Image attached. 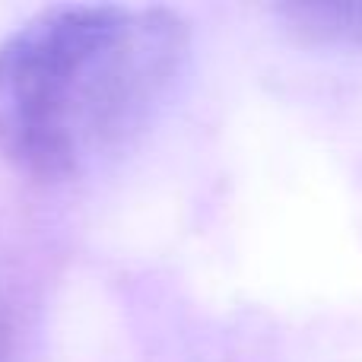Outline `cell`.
Listing matches in <instances>:
<instances>
[{"label": "cell", "instance_id": "obj_1", "mask_svg": "<svg viewBox=\"0 0 362 362\" xmlns=\"http://www.w3.org/2000/svg\"><path fill=\"white\" fill-rule=\"evenodd\" d=\"M191 29L163 6L67 4L0 42V153L70 181L137 144L175 102Z\"/></svg>", "mask_w": 362, "mask_h": 362}, {"label": "cell", "instance_id": "obj_2", "mask_svg": "<svg viewBox=\"0 0 362 362\" xmlns=\"http://www.w3.org/2000/svg\"><path fill=\"white\" fill-rule=\"evenodd\" d=\"M280 16L308 42L362 48V0H289Z\"/></svg>", "mask_w": 362, "mask_h": 362}, {"label": "cell", "instance_id": "obj_3", "mask_svg": "<svg viewBox=\"0 0 362 362\" xmlns=\"http://www.w3.org/2000/svg\"><path fill=\"white\" fill-rule=\"evenodd\" d=\"M10 359V325L4 318V308H0V362Z\"/></svg>", "mask_w": 362, "mask_h": 362}]
</instances>
